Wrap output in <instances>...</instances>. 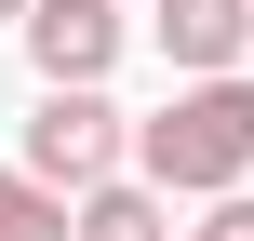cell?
Wrapping results in <instances>:
<instances>
[{"mask_svg": "<svg viewBox=\"0 0 254 241\" xmlns=\"http://www.w3.org/2000/svg\"><path fill=\"white\" fill-rule=\"evenodd\" d=\"M67 241H188V228H174V201H161L147 174H107V188L67 201Z\"/></svg>", "mask_w": 254, "mask_h": 241, "instance_id": "cell-5", "label": "cell"}, {"mask_svg": "<svg viewBox=\"0 0 254 241\" xmlns=\"http://www.w3.org/2000/svg\"><path fill=\"white\" fill-rule=\"evenodd\" d=\"M121 161H134V121H121L107 94H40V107H27V174H40L54 201L107 188Z\"/></svg>", "mask_w": 254, "mask_h": 241, "instance_id": "cell-2", "label": "cell"}, {"mask_svg": "<svg viewBox=\"0 0 254 241\" xmlns=\"http://www.w3.org/2000/svg\"><path fill=\"white\" fill-rule=\"evenodd\" d=\"M27 13H40V0H0V27H27Z\"/></svg>", "mask_w": 254, "mask_h": 241, "instance_id": "cell-8", "label": "cell"}, {"mask_svg": "<svg viewBox=\"0 0 254 241\" xmlns=\"http://www.w3.org/2000/svg\"><path fill=\"white\" fill-rule=\"evenodd\" d=\"M134 174L161 201H241L254 188V80H174V107L134 121Z\"/></svg>", "mask_w": 254, "mask_h": 241, "instance_id": "cell-1", "label": "cell"}, {"mask_svg": "<svg viewBox=\"0 0 254 241\" xmlns=\"http://www.w3.org/2000/svg\"><path fill=\"white\" fill-rule=\"evenodd\" d=\"M188 241H254V188H241V201H214V215H201Z\"/></svg>", "mask_w": 254, "mask_h": 241, "instance_id": "cell-7", "label": "cell"}, {"mask_svg": "<svg viewBox=\"0 0 254 241\" xmlns=\"http://www.w3.org/2000/svg\"><path fill=\"white\" fill-rule=\"evenodd\" d=\"M121 0H40L27 13V67H40V94H107V67H121Z\"/></svg>", "mask_w": 254, "mask_h": 241, "instance_id": "cell-3", "label": "cell"}, {"mask_svg": "<svg viewBox=\"0 0 254 241\" xmlns=\"http://www.w3.org/2000/svg\"><path fill=\"white\" fill-rule=\"evenodd\" d=\"M147 27H161L174 80H241V54H254V0H161Z\"/></svg>", "mask_w": 254, "mask_h": 241, "instance_id": "cell-4", "label": "cell"}, {"mask_svg": "<svg viewBox=\"0 0 254 241\" xmlns=\"http://www.w3.org/2000/svg\"><path fill=\"white\" fill-rule=\"evenodd\" d=\"M0 241H67V201H54L27 161H0Z\"/></svg>", "mask_w": 254, "mask_h": 241, "instance_id": "cell-6", "label": "cell"}]
</instances>
